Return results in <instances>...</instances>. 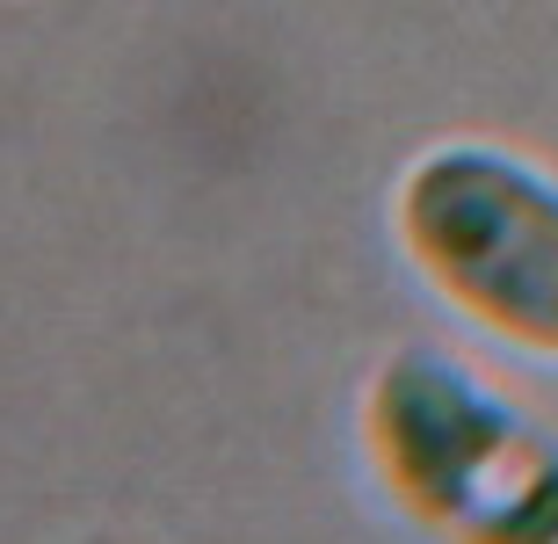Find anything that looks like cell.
Wrapping results in <instances>:
<instances>
[{
    "mask_svg": "<svg viewBox=\"0 0 558 544\" xmlns=\"http://www.w3.org/2000/svg\"><path fill=\"white\" fill-rule=\"evenodd\" d=\"M355 450L428 544H558V421L450 341H392L363 371Z\"/></svg>",
    "mask_w": 558,
    "mask_h": 544,
    "instance_id": "6da1fadb",
    "label": "cell"
},
{
    "mask_svg": "<svg viewBox=\"0 0 558 544\" xmlns=\"http://www.w3.org/2000/svg\"><path fill=\"white\" fill-rule=\"evenodd\" d=\"M392 247L472 335L558 363V168L450 131L399 168Z\"/></svg>",
    "mask_w": 558,
    "mask_h": 544,
    "instance_id": "7a4b0ae2",
    "label": "cell"
}]
</instances>
